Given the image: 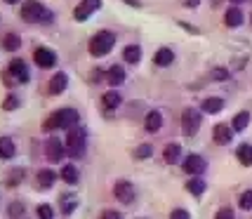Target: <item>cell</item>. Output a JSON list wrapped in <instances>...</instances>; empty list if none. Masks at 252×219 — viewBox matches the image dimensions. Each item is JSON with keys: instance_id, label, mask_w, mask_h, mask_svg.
I'll list each match as a JSON object with an SVG mask.
<instances>
[{"instance_id": "cell-1", "label": "cell", "mask_w": 252, "mask_h": 219, "mask_svg": "<svg viewBox=\"0 0 252 219\" xmlns=\"http://www.w3.org/2000/svg\"><path fill=\"white\" fill-rule=\"evenodd\" d=\"M22 17L26 19V22L38 24V22H50L52 12L47 10L45 5H40L38 0H26V2L22 5Z\"/></svg>"}, {"instance_id": "cell-2", "label": "cell", "mask_w": 252, "mask_h": 219, "mask_svg": "<svg viewBox=\"0 0 252 219\" xmlns=\"http://www.w3.org/2000/svg\"><path fill=\"white\" fill-rule=\"evenodd\" d=\"M85 151V130L83 127H71L66 134V154L80 158Z\"/></svg>"}, {"instance_id": "cell-3", "label": "cell", "mask_w": 252, "mask_h": 219, "mask_svg": "<svg viewBox=\"0 0 252 219\" xmlns=\"http://www.w3.org/2000/svg\"><path fill=\"white\" fill-rule=\"evenodd\" d=\"M116 43V35L111 31H99L92 40H90V52L94 57H104L111 52V47Z\"/></svg>"}, {"instance_id": "cell-4", "label": "cell", "mask_w": 252, "mask_h": 219, "mask_svg": "<svg viewBox=\"0 0 252 219\" xmlns=\"http://www.w3.org/2000/svg\"><path fill=\"white\" fill-rule=\"evenodd\" d=\"M113 196L118 198L123 205H132L134 198H137V191H134V187H132L130 182L121 179V182H116V187H113Z\"/></svg>"}, {"instance_id": "cell-5", "label": "cell", "mask_w": 252, "mask_h": 219, "mask_svg": "<svg viewBox=\"0 0 252 219\" xmlns=\"http://www.w3.org/2000/svg\"><path fill=\"white\" fill-rule=\"evenodd\" d=\"M198 127H200V113L196 109H187L182 113V130H184V134L193 137L198 132Z\"/></svg>"}, {"instance_id": "cell-6", "label": "cell", "mask_w": 252, "mask_h": 219, "mask_svg": "<svg viewBox=\"0 0 252 219\" xmlns=\"http://www.w3.org/2000/svg\"><path fill=\"white\" fill-rule=\"evenodd\" d=\"M64 144L59 142L57 137H50L47 139V146H45V156H47V160H52V163H59L62 158H64Z\"/></svg>"}, {"instance_id": "cell-7", "label": "cell", "mask_w": 252, "mask_h": 219, "mask_svg": "<svg viewBox=\"0 0 252 219\" xmlns=\"http://www.w3.org/2000/svg\"><path fill=\"white\" fill-rule=\"evenodd\" d=\"M205 158H203V156H187V160H184V165H182V167H184V172H189V175H203V172H205Z\"/></svg>"}, {"instance_id": "cell-8", "label": "cell", "mask_w": 252, "mask_h": 219, "mask_svg": "<svg viewBox=\"0 0 252 219\" xmlns=\"http://www.w3.org/2000/svg\"><path fill=\"white\" fill-rule=\"evenodd\" d=\"M33 57H35V64L40 66V68H52L57 64V55L52 50H47V47H38L33 52Z\"/></svg>"}, {"instance_id": "cell-9", "label": "cell", "mask_w": 252, "mask_h": 219, "mask_svg": "<svg viewBox=\"0 0 252 219\" xmlns=\"http://www.w3.org/2000/svg\"><path fill=\"white\" fill-rule=\"evenodd\" d=\"M99 5H101V0H83L80 5L76 7V12H73V17H76L78 22H85L90 14L94 10H99Z\"/></svg>"}, {"instance_id": "cell-10", "label": "cell", "mask_w": 252, "mask_h": 219, "mask_svg": "<svg viewBox=\"0 0 252 219\" xmlns=\"http://www.w3.org/2000/svg\"><path fill=\"white\" fill-rule=\"evenodd\" d=\"M10 76L17 78V83H29L31 73H29V66L24 64L22 59H12V64H10Z\"/></svg>"}, {"instance_id": "cell-11", "label": "cell", "mask_w": 252, "mask_h": 219, "mask_svg": "<svg viewBox=\"0 0 252 219\" xmlns=\"http://www.w3.org/2000/svg\"><path fill=\"white\" fill-rule=\"evenodd\" d=\"M160 125H163V116H160V111H149V113H146V121H144L146 132H158L160 130Z\"/></svg>"}, {"instance_id": "cell-12", "label": "cell", "mask_w": 252, "mask_h": 219, "mask_svg": "<svg viewBox=\"0 0 252 219\" xmlns=\"http://www.w3.org/2000/svg\"><path fill=\"white\" fill-rule=\"evenodd\" d=\"M57 182V175L55 170H40L38 172V188L45 191V188H52V184Z\"/></svg>"}, {"instance_id": "cell-13", "label": "cell", "mask_w": 252, "mask_h": 219, "mask_svg": "<svg viewBox=\"0 0 252 219\" xmlns=\"http://www.w3.org/2000/svg\"><path fill=\"white\" fill-rule=\"evenodd\" d=\"M212 137H215L217 144H229L231 139H233V132H231L229 125H217V127L212 130Z\"/></svg>"}, {"instance_id": "cell-14", "label": "cell", "mask_w": 252, "mask_h": 219, "mask_svg": "<svg viewBox=\"0 0 252 219\" xmlns=\"http://www.w3.org/2000/svg\"><path fill=\"white\" fill-rule=\"evenodd\" d=\"M179 156H182V146H179V144H167V146H165V151H163L165 163H170V165L179 163Z\"/></svg>"}, {"instance_id": "cell-15", "label": "cell", "mask_w": 252, "mask_h": 219, "mask_svg": "<svg viewBox=\"0 0 252 219\" xmlns=\"http://www.w3.org/2000/svg\"><path fill=\"white\" fill-rule=\"evenodd\" d=\"M154 62H156L158 66H170L172 62H175V52H172L170 47H160V50L156 52Z\"/></svg>"}, {"instance_id": "cell-16", "label": "cell", "mask_w": 252, "mask_h": 219, "mask_svg": "<svg viewBox=\"0 0 252 219\" xmlns=\"http://www.w3.org/2000/svg\"><path fill=\"white\" fill-rule=\"evenodd\" d=\"M62 179H64L66 184H71V187H76L78 184V179H80V175H78V167L76 165H64L62 167Z\"/></svg>"}, {"instance_id": "cell-17", "label": "cell", "mask_w": 252, "mask_h": 219, "mask_svg": "<svg viewBox=\"0 0 252 219\" xmlns=\"http://www.w3.org/2000/svg\"><path fill=\"white\" fill-rule=\"evenodd\" d=\"M66 83H68L66 73H55V76H52V80H50V94H59V92H64Z\"/></svg>"}, {"instance_id": "cell-18", "label": "cell", "mask_w": 252, "mask_h": 219, "mask_svg": "<svg viewBox=\"0 0 252 219\" xmlns=\"http://www.w3.org/2000/svg\"><path fill=\"white\" fill-rule=\"evenodd\" d=\"M45 132H52V130H59V127H64V116H62V109L55 111L47 121H45Z\"/></svg>"}, {"instance_id": "cell-19", "label": "cell", "mask_w": 252, "mask_h": 219, "mask_svg": "<svg viewBox=\"0 0 252 219\" xmlns=\"http://www.w3.org/2000/svg\"><path fill=\"white\" fill-rule=\"evenodd\" d=\"M121 101H123V97L116 92V90H111V92H106L104 94V99H101V104H104V109H118L121 106Z\"/></svg>"}, {"instance_id": "cell-20", "label": "cell", "mask_w": 252, "mask_h": 219, "mask_svg": "<svg viewBox=\"0 0 252 219\" xmlns=\"http://www.w3.org/2000/svg\"><path fill=\"white\" fill-rule=\"evenodd\" d=\"M221 109H224V99H220V97H210L203 101V111L205 113H220Z\"/></svg>"}, {"instance_id": "cell-21", "label": "cell", "mask_w": 252, "mask_h": 219, "mask_svg": "<svg viewBox=\"0 0 252 219\" xmlns=\"http://www.w3.org/2000/svg\"><path fill=\"white\" fill-rule=\"evenodd\" d=\"M187 188L191 196H203V193H205V182H203L200 177H193V179L187 182Z\"/></svg>"}, {"instance_id": "cell-22", "label": "cell", "mask_w": 252, "mask_h": 219, "mask_svg": "<svg viewBox=\"0 0 252 219\" xmlns=\"http://www.w3.org/2000/svg\"><path fill=\"white\" fill-rule=\"evenodd\" d=\"M224 22H226V26H241V24H243V12H241V7H231V10H226Z\"/></svg>"}, {"instance_id": "cell-23", "label": "cell", "mask_w": 252, "mask_h": 219, "mask_svg": "<svg viewBox=\"0 0 252 219\" xmlns=\"http://www.w3.org/2000/svg\"><path fill=\"white\" fill-rule=\"evenodd\" d=\"M106 80H109L111 85H121L123 80H125V71H123V66H111L109 68V76H106Z\"/></svg>"}, {"instance_id": "cell-24", "label": "cell", "mask_w": 252, "mask_h": 219, "mask_svg": "<svg viewBox=\"0 0 252 219\" xmlns=\"http://www.w3.org/2000/svg\"><path fill=\"white\" fill-rule=\"evenodd\" d=\"M0 158H14V142L10 137H0Z\"/></svg>"}, {"instance_id": "cell-25", "label": "cell", "mask_w": 252, "mask_h": 219, "mask_svg": "<svg viewBox=\"0 0 252 219\" xmlns=\"http://www.w3.org/2000/svg\"><path fill=\"white\" fill-rule=\"evenodd\" d=\"M2 47H5L7 52H17V50L22 47V40H19V35H14V33H7V35L2 38Z\"/></svg>"}, {"instance_id": "cell-26", "label": "cell", "mask_w": 252, "mask_h": 219, "mask_svg": "<svg viewBox=\"0 0 252 219\" xmlns=\"http://www.w3.org/2000/svg\"><path fill=\"white\" fill-rule=\"evenodd\" d=\"M236 156H238V160H241L243 165H248V167L252 165V146L250 144H241L238 151H236Z\"/></svg>"}, {"instance_id": "cell-27", "label": "cell", "mask_w": 252, "mask_h": 219, "mask_svg": "<svg viewBox=\"0 0 252 219\" xmlns=\"http://www.w3.org/2000/svg\"><path fill=\"white\" fill-rule=\"evenodd\" d=\"M248 123H250V113H248V111H241V113L233 118V125H231V127H233L236 132H243L245 127H248Z\"/></svg>"}, {"instance_id": "cell-28", "label": "cell", "mask_w": 252, "mask_h": 219, "mask_svg": "<svg viewBox=\"0 0 252 219\" xmlns=\"http://www.w3.org/2000/svg\"><path fill=\"white\" fill-rule=\"evenodd\" d=\"M123 57H125V62L137 64V62H139V57H142V50H139L137 45H130V47H125V50H123Z\"/></svg>"}, {"instance_id": "cell-29", "label": "cell", "mask_w": 252, "mask_h": 219, "mask_svg": "<svg viewBox=\"0 0 252 219\" xmlns=\"http://www.w3.org/2000/svg\"><path fill=\"white\" fill-rule=\"evenodd\" d=\"M62 116H64V127H76L78 118H80L76 109H62Z\"/></svg>"}, {"instance_id": "cell-30", "label": "cell", "mask_w": 252, "mask_h": 219, "mask_svg": "<svg viewBox=\"0 0 252 219\" xmlns=\"http://www.w3.org/2000/svg\"><path fill=\"white\" fill-rule=\"evenodd\" d=\"M7 215H10L12 219H19L24 215V205H22V203H12L10 210H7Z\"/></svg>"}, {"instance_id": "cell-31", "label": "cell", "mask_w": 252, "mask_h": 219, "mask_svg": "<svg viewBox=\"0 0 252 219\" xmlns=\"http://www.w3.org/2000/svg\"><path fill=\"white\" fill-rule=\"evenodd\" d=\"M38 217L40 219H55V212H52V208L50 205H38Z\"/></svg>"}, {"instance_id": "cell-32", "label": "cell", "mask_w": 252, "mask_h": 219, "mask_svg": "<svg viewBox=\"0 0 252 219\" xmlns=\"http://www.w3.org/2000/svg\"><path fill=\"white\" fill-rule=\"evenodd\" d=\"M22 179H24V170L19 167V170H14V175H12V177H7V187H10V188L17 187V184H19Z\"/></svg>"}, {"instance_id": "cell-33", "label": "cell", "mask_w": 252, "mask_h": 219, "mask_svg": "<svg viewBox=\"0 0 252 219\" xmlns=\"http://www.w3.org/2000/svg\"><path fill=\"white\" fill-rule=\"evenodd\" d=\"M151 151H154V149H151L149 144H142V146H137V151H134V158H149V156H151Z\"/></svg>"}, {"instance_id": "cell-34", "label": "cell", "mask_w": 252, "mask_h": 219, "mask_svg": "<svg viewBox=\"0 0 252 219\" xmlns=\"http://www.w3.org/2000/svg\"><path fill=\"white\" fill-rule=\"evenodd\" d=\"M238 203H241V210H252V191H245Z\"/></svg>"}, {"instance_id": "cell-35", "label": "cell", "mask_w": 252, "mask_h": 219, "mask_svg": "<svg viewBox=\"0 0 252 219\" xmlns=\"http://www.w3.org/2000/svg\"><path fill=\"white\" fill-rule=\"evenodd\" d=\"M17 106H19V99L12 97V94L5 99V101H2V109H5V111H12V109H17Z\"/></svg>"}, {"instance_id": "cell-36", "label": "cell", "mask_w": 252, "mask_h": 219, "mask_svg": "<svg viewBox=\"0 0 252 219\" xmlns=\"http://www.w3.org/2000/svg\"><path fill=\"white\" fill-rule=\"evenodd\" d=\"M170 219H191V215H189L187 210H182V208H177L170 212Z\"/></svg>"}, {"instance_id": "cell-37", "label": "cell", "mask_w": 252, "mask_h": 219, "mask_svg": "<svg viewBox=\"0 0 252 219\" xmlns=\"http://www.w3.org/2000/svg\"><path fill=\"white\" fill-rule=\"evenodd\" d=\"M215 219H233V210L231 208H221L217 215H215Z\"/></svg>"}, {"instance_id": "cell-38", "label": "cell", "mask_w": 252, "mask_h": 219, "mask_svg": "<svg viewBox=\"0 0 252 219\" xmlns=\"http://www.w3.org/2000/svg\"><path fill=\"white\" fill-rule=\"evenodd\" d=\"M99 219H123V215L121 212H116V210H104Z\"/></svg>"}, {"instance_id": "cell-39", "label": "cell", "mask_w": 252, "mask_h": 219, "mask_svg": "<svg viewBox=\"0 0 252 219\" xmlns=\"http://www.w3.org/2000/svg\"><path fill=\"white\" fill-rule=\"evenodd\" d=\"M212 78H215V80H226V78H229V71H226V68H215V71H212Z\"/></svg>"}, {"instance_id": "cell-40", "label": "cell", "mask_w": 252, "mask_h": 219, "mask_svg": "<svg viewBox=\"0 0 252 219\" xmlns=\"http://www.w3.org/2000/svg\"><path fill=\"white\" fill-rule=\"evenodd\" d=\"M73 210H76V200H68V203L64 200V208H62V212H64V215H71Z\"/></svg>"}, {"instance_id": "cell-41", "label": "cell", "mask_w": 252, "mask_h": 219, "mask_svg": "<svg viewBox=\"0 0 252 219\" xmlns=\"http://www.w3.org/2000/svg\"><path fill=\"white\" fill-rule=\"evenodd\" d=\"M198 2H200V0H184L187 7H198Z\"/></svg>"}, {"instance_id": "cell-42", "label": "cell", "mask_w": 252, "mask_h": 219, "mask_svg": "<svg viewBox=\"0 0 252 219\" xmlns=\"http://www.w3.org/2000/svg\"><path fill=\"white\" fill-rule=\"evenodd\" d=\"M125 2H127V5H132V7H139V5H142L139 0H125Z\"/></svg>"}, {"instance_id": "cell-43", "label": "cell", "mask_w": 252, "mask_h": 219, "mask_svg": "<svg viewBox=\"0 0 252 219\" xmlns=\"http://www.w3.org/2000/svg\"><path fill=\"white\" fill-rule=\"evenodd\" d=\"M231 2H233V5H238V2H245V0H231Z\"/></svg>"}, {"instance_id": "cell-44", "label": "cell", "mask_w": 252, "mask_h": 219, "mask_svg": "<svg viewBox=\"0 0 252 219\" xmlns=\"http://www.w3.org/2000/svg\"><path fill=\"white\" fill-rule=\"evenodd\" d=\"M5 2H7V5H14V2H17V0H5Z\"/></svg>"}]
</instances>
